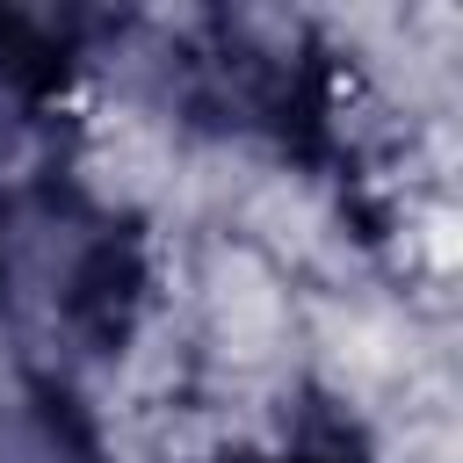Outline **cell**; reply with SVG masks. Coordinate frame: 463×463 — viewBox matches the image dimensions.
I'll return each instance as SVG.
<instances>
[{
    "mask_svg": "<svg viewBox=\"0 0 463 463\" xmlns=\"http://www.w3.org/2000/svg\"><path fill=\"white\" fill-rule=\"evenodd\" d=\"M289 463H311V456H289Z\"/></svg>",
    "mask_w": 463,
    "mask_h": 463,
    "instance_id": "6da1fadb",
    "label": "cell"
}]
</instances>
